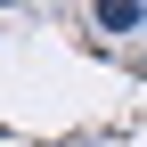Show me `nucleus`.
Masks as SVG:
<instances>
[{
  "label": "nucleus",
  "instance_id": "nucleus-1",
  "mask_svg": "<svg viewBox=\"0 0 147 147\" xmlns=\"http://www.w3.org/2000/svg\"><path fill=\"white\" fill-rule=\"evenodd\" d=\"M90 33H115V41H131V33H147V8H123V0H98V8H90Z\"/></svg>",
  "mask_w": 147,
  "mask_h": 147
}]
</instances>
